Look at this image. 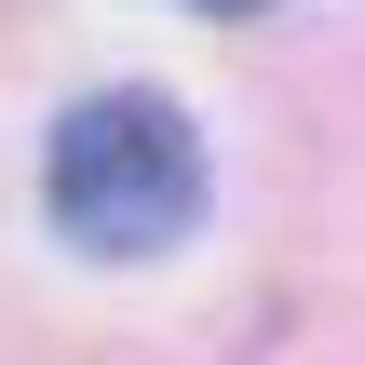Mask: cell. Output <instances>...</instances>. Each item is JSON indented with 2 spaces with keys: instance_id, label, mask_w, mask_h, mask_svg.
I'll return each instance as SVG.
<instances>
[{
  "instance_id": "2",
  "label": "cell",
  "mask_w": 365,
  "mask_h": 365,
  "mask_svg": "<svg viewBox=\"0 0 365 365\" xmlns=\"http://www.w3.org/2000/svg\"><path fill=\"white\" fill-rule=\"evenodd\" d=\"M217 14H244V0H217Z\"/></svg>"
},
{
  "instance_id": "1",
  "label": "cell",
  "mask_w": 365,
  "mask_h": 365,
  "mask_svg": "<svg viewBox=\"0 0 365 365\" xmlns=\"http://www.w3.org/2000/svg\"><path fill=\"white\" fill-rule=\"evenodd\" d=\"M41 217L81 257H163V244H190V217H203V122L176 95H149V81L81 95L41 135Z\"/></svg>"
}]
</instances>
